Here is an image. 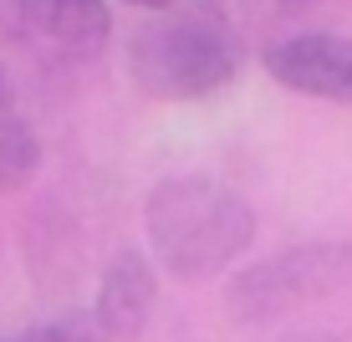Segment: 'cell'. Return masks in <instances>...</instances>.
I'll return each instance as SVG.
<instances>
[{"label":"cell","mask_w":352,"mask_h":342,"mask_svg":"<svg viewBox=\"0 0 352 342\" xmlns=\"http://www.w3.org/2000/svg\"><path fill=\"white\" fill-rule=\"evenodd\" d=\"M143 230L174 281H210L256 240V210L210 174H168L143 204Z\"/></svg>","instance_id":"6da1fadb"},{"label":"cell","mask_w":352,"mask_h":342,"mask_svg":"<svg viewBox=\"0 0 352 342\" xmlns=\"http://www.w3.org/2000/svg\"><path fill=\"white\" fill-rule=\"evenodd\" d=\"M128 72L159 103H199L235 82L240 46L225 31V21L204 10H179V16H159L133 31Z\"/></svg>","instance_id":"7a4b0ae2"},{"label":"cell","mask_w":352,"mask_h":342,"mask_svg":"<svg viewBox=\"0 0 352 342\" xmlns=\"http://www.w3.org/2000/svg\"><path fill=\"white\" fill-rule=\"evenodd\" d=\"M352 281V246L347 240H311V246L265 255V261L245 266L235 281L225 286V307L235 322L261 327L276 317L322 301L332 291H342Z\"/></svg>","instance_id":"3957f363"},{"label":"cell","mask_w":352,"mask_h":342,"mask_svg":"<svg viewBox=\"0 0 352 342\" xmlns=\"http://www.w3.org/2000/svg\"><path fill=\"white\" fill-rule=\"evenodd\" d=\"M265 72L301 97L352 107V36L307 31V36H291V41H276L265 52Z\"/></svg>","instance_id":"277c9868"},{"label":"cell","mask_w":352,"mask_h":342,"mask_svg":"<svg viewBox=\"0 0 352 342\" xmlns=\"http://www.w3.org/2000/svg\"><path fill=\"white\" fill-rule=\"evenodd\" d=\"M153 301H159V276L153 266L143 261L138 250H123L113 255V266L102 271V286H97V301H92V322L102 327L107 342L118 337H138L143 322H148Z\"/></svg>","instance_id":"5b68a950"},{"label":"cell","mask_w":352,"mask_h":342,"mask_svg":"<svg viewBox=\"0 0 352 342\" xmlns=\"http://www.w3.org/2000/svg\"><path fill=\"white\" fill-rule=\"evenodd\" d=\"M107 31H113L107 0H41V36H52L72 56L102 52Z\"/></svg>","instance_id":"8992f818"},{"label":"cell","mask_w":352,"mask_h":342,"mask_svg":"<svg viewBox=\"0 0 352 342\" xmlns=\"http://www.w3.org/2000/svg\"><path fill=\"white\" fill-rule=\"evenodd\" d=\"M41 164V143H36L31 123L16 113H0V189H21Z\"/></svg>","instance_id":"52a82bcc"},{"label":"cell","mask_w":352,"mask_h":342,"mask_svg":"<svg viewBox=\"0 0 352 342\" xmlns=\"http://www.w3.org/2000/svg\"><path fill=\"white\" fill-rule=\"evenodd\" d=\"M41 36V0H0V41L26 46Z\"/></svg>","instance_id":"ba28073f"},{"label":"cell","mask_w":352,"mask_h":342,"mask_svg":"<svg viewBox=\"0 0 352 342\" xmlns=\"http://www.w3.org/2000/svg\"><path fill=\"white\" fill-rule=\"evenodd\" d=\"M0 342H107L102 327L92 322V317H82V322H46V327H26V332H10Z\"/></svg>","instance_id":"9c48e42d"},{"label":"cell","mask_w":352,"mask_h":342,"mask_svg":"<svg viewBox=\"0 0 352 342\" xmlns=\"http://www.w3.org/2000/svg\"><path fill=\"white\" fill-rule=\"evenodd\" d=\"M10 97H16V82H10V72L0 67V113H10Z\"/></svg>","instance_id":"30bf717a"},{"label":"cell","mask_w":352,"mask_h":342,"mask_svg":"<svg viewBox=\"0 0 352 342\" xmlns=\"http://www.w3.org/2000/svg\"><path fill=\"white\" fill-rule=\"evenodd\" d=\"M128 6H143V10H168L174 0H128Z\"/></svg>","instance_id":"8fae6325"},{"label":"cell","mask_w":352,"mask_h":342,"mask_svg":"<svg viewBox=\"0 0 352 342\" xmlns=\"http://www.w3.org/2000/svg\"><path fill=\"white\" fill-rule=\"evenodd\" d=\"M301 342H327V337H301Z\"/></svg>","instance_id":"7c38bea8"},{"label":"cell","mask_w":352,"mask_h":342,"mask_svg":"<svg viewBox=\"0 0 352 342\" xmlns=\"http://www.w3.org/2000/svg\"><path fill=\"white\" fill-rule=\"evenodd\" d=\"M286 6H296V0H286Z\"/></svg>","instance_id":"4fadbf2b"}]
</instances>
